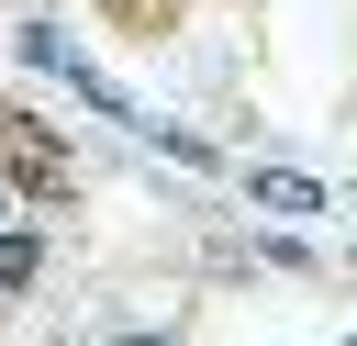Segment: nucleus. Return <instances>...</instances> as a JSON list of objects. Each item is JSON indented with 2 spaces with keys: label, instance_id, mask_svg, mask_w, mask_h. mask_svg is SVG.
<instances>
[{
  "label": "nucleus",
  "instance_id": "obj_1",
  "mask_svg": "<svg viewBox=\"0 0 357 346\" xmlns=\"http://www.w3.org/2000/svg\"><path fill=\"white\" fill-rule=\"evenodd\" d=\"M33 268H45V246H33V234H0V301L33 290Z\"/></svg>",
  "mask_w": 357,
  "mask_h": 346
},
{
  "label": "nucleus",
  "instance_id": "obj_2",
  "mask_svg": "<svg viewBox=\"0 0 357 346\" xmlns=\"http://www.w3.org/2000/svg\"><path fill=\"white\" fill-rule=\"evenodd\" d=\"M257 201H279V212H312L324 190H312V179H290V167H268V179H257Z\"/></svg>",
  "mask_w": 357,
  "mask_h": 346
}]
</instances>
